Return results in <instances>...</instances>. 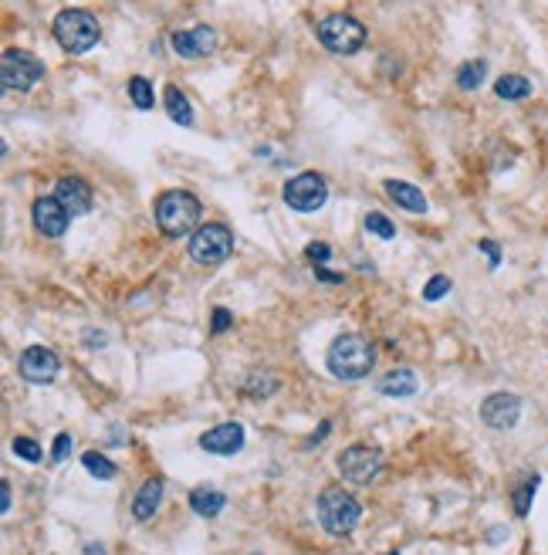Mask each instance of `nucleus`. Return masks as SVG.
I'll return each mask as SVG.
<instances>
[{
    "label": "nucleus",
    "instance_id": "nucleus-11",
    "mask_svg": "<svg viewBox=\"0 0 548 555\" xmlns=\"http://www.w3.org/2000/svg\"><path fill=\"white\" fill-rule=\"evenodd\" d=\"M481 420L491 430H511L521 420V400L514 393H494V397L481 403Z\"/></svg>",
    "mask_w": 548,
    "mask_h": 555
},
{
    "label": "nucleus",
    "instance_id": "nucleus-1",
    "mask_svg": "<svg viewBox=\"0 0 548 555\" xmlns=\"http://www.w3.org/2000/svg\"><path fill=\"white\" fill-rule=\"evenodd\" d=\"M328 373L342 380V383H352L369 376V369L376 363V349L369 345V339H362L356 332H342L339 339H332L328 345Z\"/></svg>",
    "mask_w": 548,
    "mask_h": 555
},
{
    "label": "nucleus",
    "instance_id": "nucleus-21",
    "mask_svg": "<svg viewBox=\"0 0 548 555\" xmlns=\"http://www.w3.org/2000/svg\"><path fill=\"white\" fill-rule=\"evenodd\" d=\"M494 96L505 102H521L531 96V81L525 75H501L494 81Z\"/></svg>",
    "mask_w": 548,
    "mask_h": 555
},
{
    "label": "nucleus",
    "instance_id": "nucleus-13",
    "mask_svg": "<svg viewBox=\"0 0 548 555\" xmlns=\"http://www.w3.org/2000/svg\"><path fill=\"white\" fill-rule=\"evenodd\" d=\"M31 217H35V227H38L44 237H61V234L68 230V217H72V213L65 211L61 200L51 193V197H38V200H35Z\"/></svg>",
    "mask_w": 548,
    "mask_h": 555
},
{
    "label": "nucleus",
    "instance_id": "nucleus-12",
    "mask_svg": "<svg viewBox=\"0 0 548 555\" xmlns=\"http://www.w3.org/2000/svg\"><path fill=\"white\" fill-rule=\"evenodd\" d=\"M170 44L180 58H207L217 51V31L207 27V24H197L189 31H176Z\"/></svg>",
    "mask_w": 548,
    "mask_h": 555
},
{
    "label": "nucleus",
    "instance_id": "nucleus-30",
    "mask_svg": "<svg viewBox=\"0 0 548 555\" xmlns=\"http://www.w3.org/2000/svg\"><path fill=\"white\" fill-rule=\"evenodd\" d=\"M305 254H308V261L315 265V274H319V271H325V261L332 258V248H328L325 241H312V244L305 248Z\"/></svg>",
    "mask_w": 548,
    "mask_h": 555
},
{
    "label": "nucleus",
    "instance_id": "nucleus-7",
    "mask_svg": "<svg viewBox=\"0 0 548 555\" xmlns=\"http://www.w3.org/2000/svg\"><path fill=\"white\" fill-rule=\"evenodd\" d=\"M234 251V234L228 224H200L189 237V258L197 265H220Z\"/></svg>",
    "mask_w": 548,
    "mask_h": 555
},
{
    "label": "nucleus",
    "instance_id": "nucleus-23",
    "mask_svg": "<svg viewBox=\"0 0 548 555\" xmlns=\"http://www.w3.org/2000/svg\"><path fill=\"white\" fill-rule=\"evenodd\" d=\"M81 464H85V471L98 481H112L115 474H119V467H115L105 454H98V451H85V454H81Z\"/></svg>",
    "mask_w": 548,
    "mask_h": 555
},
{
    "label": "nucleus",
    "instance_id": "nucleus-6",
    "mask_svg": "<svg viewBox=\"0 0 548 555\" xmlns=\"http://www.w3.org/2000/svg\"><path fill=\"white\" fill-rule=\"evenodd\" d=\"M41 78H44V65L31 51L24 48H7L4 61H0V81H4V92H27L35 89Z\"/></svg>",
    "mask_w": 548,
    "mask_h": 555
},
{
    "label": "nucleus",
    "instance_id": "nucleus-18",
    "mask_svg": "<svg viewBox=\"0 0 548 555\" xmlns=\"http://www.w3.org/2000/svg\"><path fill=\"white\" fill-rule=\"evenodd\" d=\"M420 380H416L413 369H393V373H386L382 380H379V393L382 397H413Z\"/></svg>",
    "mask_w": 548,
    "mask_h": 555
},
{
    "label": "nucleus",
    "instance_id": "nucleus-8",
    "mask_svg": "<svg viewBox=\"0 0 548 555\" xmlns=\"http://www.w3.org/2000/svg\"><path fill=\"white\" fill-rule=\"evenodd\" d=\"M339 474L352 484H373L382 471V451L369 447V443H352L339 454Z\"/></svg>",
    "mask_w": 548,
    "mask_h": 555
},
{
    "label": "nucleus",
    "instance_id": "nucleus-16",
    "mask_svg": "<svg viewBox=\"0 0 548 555\" xmlns=\"http://www.w3.org/2000/svg\"><path fill=\"white\" fill-rule=\"evenodd\" d=\"M386 187V193H390V200H397L403 211L410 213H427V197H423V190L420 187H413V183H403V180H386L382 183Z\"/></svg>",
    "mask_w": 548,
    "mask_h": 555
},
{
    "label": "nucleus",
    "instance_id": "nucleus-10",
    "mask_svg": "<svg viewBox=\"0 0 548 555\" xmlns=\"http://www.w3.org/2000/svg\"><path fill=\"white\" fill-rule=\"evenodd\" d=\"M18 373L27 383L44 386L61 373V359H58L51 349H44V345H27L18 359Z\"/></svg>",
    "mask_w": 548,
    "mask_h": 555
},
{
    "label": "nucleus",
    "instance_id": "nucleus-28",
    "mask_svg": "<svg viewBox=\"0 0 548 555\" xmlns=\"http://www.w3.org/2000/svg\"><path fill=\"white\" fill-rule=\"evenodd\" d=\"M11 451H14L20 460H27V464H38V460H41V447L31 441V437H14Z\"/></svg>",
    "mask_w": 548,
    "mask_h": 555
},
{
    "label": "nucleus",
    "instance_id": "nucleus-14",
    "mask_svg": "<svg viewBox=\"0 0 548 555\" xmlns=\"http://www.w3.org/2000/svg\"><path fill=\"white\" fill-rule=\"evenodd\" d=\"M55 197L72 217H81V213L92 211V187L81 176H61L55 183Z\"/></svg>",
    "mask_w": 548,
    "mask_h": 555
},
{
    "label": "nucleus",
    "instance_id": "nucleus-15",
    "mask_svg": "<svg viewBox=\"0 0 548 555\" xmlns=\"http://www.w3.org/2000/svg\"><path fill=\"white\" fill-rule=\"evenodd\" d=\"M200 447L207 451V454H220V458H230V454H237L241 447H244V427L241 423H220V427H213L207 430L204 437H200Z\"/></svg>",
    "mask_w": 548,
    "mask_h": 555
},
{
    "label": "nucleus",
    "instance_id": "nucleus-3",
    "mask_svg": "<svg viewBox=\"0 0 548 555\" xmlns=\"http://www.w3.org/2000/svg\"><path fill=\"white\" fill-rule=\"evenodd\" d=\"M51 35H55V41L68 51V55H85V51H92L95 44H98L102 27H98L95 14L78 11V7H68V11H61V14L55 18Z\"/></svg>",
    "mask_w": 548,
    "mask_h": 555
},
{
    "label": "nucleus",
    "instance_id": "nucleus-20",
    "mask_svg": "<svg viewBox=\"0 0 548 555\" xmlns=\"http://www.w3.org/2000/svg\"><path fill=\"white\" fill-rule=\"evenodd\" d=\"M166 112H170L173 122H180V126H193V105H189V98L183 96V89L180 85H166Z\"/></svg>",
    "mask_w": 548,
    "mask_h": 555
},
{
    "label": "nucleus",
    "instance_id": "nucleus-19",
    "mask_svg": "<svg viewBox=\"0 0 548 555\" xmlns=\"http://www.w3.org/2000/svg\"><path fill=\"white\" fill-rule=\"evenodd\" d=\"M224 505H228V495L217 491V488H193V491H189V508H193L200 518L220 515Z\"/></svg>",
    "mask_w": 548,
    "mask_h": 555
},
{
    "label": "nucleus",
    "instance_id": "nucleus-34",
    "mask_svg": "<svg viewBox=\"0 0 548 555\" xmlns=\"http://www.w3.org/2000/svg\"><path fill=\"white\" fill-rule=\"evenodd\" d=\"M0 491H4V498H0V508H4V515H7V512H11V484L4 481V484H0Z\"/></svg>",
    "mask_w": 548,
    "mask_h": 555
},
{
    "label": "nucleus",
    "instance_id": "nucleus-4",
    "mask_svg": "<svg viewBox=\"0 0 548 555\" xmlns=\"http://www.w3.org/2000/svg\"><path fill=\"white\" fill-rule=\"evenodd\" d=\"M359 515H362L359 501L352 498L345 488H339V484L325 488L319 495V521L328 536H336V538L349 536V532L356 528Z\"/></svg>",
    "mask_w": 548,
    "mask_h": 555
},
{
    "label": "nucleus",
    "instance_id": "nucleus-25",
    "mask_svg": "<svg viewBox=\"0 0 548 555\" xmlns=\"http://www.w3.org/2000/svg\"><path fill=\"white\" fill-rule=\"evenodd\" d=\"M366 230H369V234H376V237H382V241H393V237H397V224L379 211L366 213Z\"/></svg>",
    "mask_w": 548,
    "mask_h": 555
},
{
    "label": "nucleus",
    "instance_id": "nucleus-24",
    "mask_svg": "<svg viewBox=\"0 0 548 555\" xmlns=\"http://www.w3.org/2000/svg\"><path fill=\"white\" fill-rule=\"evenodd\" d=\"M129 98H133V105L135 109H143V112H150L152 105H156V96H152V85L146 81L143 75H133L129 78Z\"/></svg>",
    "mask_w": 548,
    "mask_h": 555
},
{
    "label": "nucleus",
    "instance_id": "nucleus-36",
    "mask_svg": "<svg viewBox=\"0 0 548 555\" xmlns=\"http://www.w3.org/2000/svg\"><path fill=\"white\" fill-rule=\"evenodd\" d=\"M85 555H109V552H105V545L92 542V545H85Z\"/></svg>",
    "mask_w": 548,
    "mask_h": 555
},
{
    "label": "nucleus",
    "instance_id": "nucleus-31",
    "mask_svg": "<svg viewBox=\"0 0 548 555\" xmlns=\"http://www.w3.org/2000/svg\"><path fill=\"white\" fill-rule=\"evenodd\" d=\"M72 447H75L72 434H58V437H55V451H51V464H61V460L72 454Z\"/></svg>",
    "mask_w": 548,
    "mask_h": 555
},
{
    "label": "nucleus",
    "instance_id": "nucleus-35",
    "mask_svg": "<svg viewBox=\"0 0 548 555\" xmlns=\"http://www.w3.org/2000/svg\"><path fill=\"white\" fill-rule=\"evenodd\" d=\"M328 430H332V427H328V423H321V427H319V434H315V437H312V441H308V447H315V443H321V437H325V434H328Z\"/></svg>",
    "mask_w": 548,
    "mask_h": 555
},
{
    "label": "nucleus",
    "instance_id": "nucleus-27",
    "mask_svg": "<svg viewBox=\"0 0 548 555\" xmlns=\"http://www.w3.org/2000/svg\"><path fill=\"white\" fill-rule=\"evenodd\" d=\"M278 376H258V373H254V376H247V397H254V400H258V397H271V393H278Z\"/></svg>",
    "mask_w": 548,
    "mask_h": 555
},
{
    "label": "nucleus",
    "instance_id": "nucleus-26",
    "mask_svg": "<svg viewBox=\"0 0 548 555\" xmlns=\"http://www.w3.org/2000/svg\"><path fill=\"white\" fill-rule=\"evenodd\" d=\"M535 488H538V474H531L518 491H514V515L518 518H525L529 515V508H531V498H535Z\"/></svg>",
    "mask_w": 548,
    "mask_h": 555
},
{
    "label": "nucleus",
    "instance_id": "nucleus-9",
    "mask_svg": "<svg viewBox=\"0 0 548 555\" xmlns=\"http://www.w3.org/2000/svg\"><path fill=\"white\" fill-rule=\"evenodd\" d=\"M328 200V183L321 180L319 173H298L284 183V204L298 213H312L325 207Z\"/></svg>",
    "mask_w": 548,
    "mask_h": 555
},
{
    "label": "nucleus",
    "instance_id": "nucleus-22",
    "mask_svg": "<svg viewBox=\"0 0 548 555\" xmlns=\"http://www.w3.org/2000/svg\"><path fill=\"white\" fill-rule=\"evenodd\" d=\"M484 78H488V61H484V58H471V61H464V65L457 68V89L474 92V89H481Z\"/></svg>",
    "mask_w": 548,
    "mask_h": 555
},
{
    "label": "nucleus",
    "instance_id": "nucleus-29",
    "mask_svg": "<svg viewBox=\"0 0 548 555\" xmlns=\"http://www.w3.org/2000/svg\"><path fill=\"white\" fill-rule=\"evenodd\" d=\"M447 291H451V278L447 274H434L427 281V288H423V302H440Z\"/></svg>",
    "mask_w": 548,
    "mask_h": 555
},
{
    "label": "nucleus",
    "instance_id": "nucleus-33",
    "mask_svg": "<svg viewBox=\"0 0 548 555\" xmlns=\"http://www.w3.org/2000/svg\"><path fill=\"white\" fill-rule=\"evenodd\" d=\"M481 251L491 258V268H498V265H501V251H498V244H494V241H481Z\"/></svg>",
    "mask_w": 548,
    "mask_h": 555
},
{
    "label": "nucleus",
    "instance_id": "nucleus-5",
    "mask_svg": "<svg viewBox=\"0 0 548 555\" xmlns=\"http://www.w3.org/2000/svg\"><path fill=\"white\" fill-rule=\"evenodd\" d=\"M315 35H319L321 48L332 55H356L366 44V27L349 14H332V18L319 20Z\"/></svg>",
    "mask_w": 548,
    "mask_h": 555
},
{
    "label": "nucleus",
    "instance_id": "nucleus-17",
    "mask_svg": "<svg viewBox=\"0 0 548 555\" xmlns=\"http://www.w3.org/2000/svg\"><path fill=\"white\" fill-rule=\"evenodd\" d=\"M159 501H163V481L159 478L143 481V488H139V495L133 501V518L135 521H150L156 515V508H159Z\"/></svg>",
    "mask_w": 548,
    "mask_h": 555
},
{
    "label": "nucleus",
    "instance_id": "nucleus-32",
    "mask_svg": "<svg viewBox=\"0 0 548 555\" xmlns=\"http://www.w3.org/2000/svg\"><path fill=\"white\" fill-rule=\"evenodd\" d=\"M230 326H234V315H230L228 308H213V322H210V332H213V335H224Z\"/></svg>",
    "mask_w": 548,
    "mask_h": 555
},
{
    "label": "nucleus",
    "instance_id": "nucleus-2",
    "mask_svg": "<svg viewBox=\"0 0 548 555\" xmlns=\"http://www.w3.org/2000/svg\"><path fill=\"white\" fill-rule=\"evenodd\" d=\"M200 200L189 190H170L156 200V224L166 237H187L200 224Z\"/></svg>",
    "mask_w": 548,
    "mask_h": 555
}]
</instances>
